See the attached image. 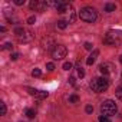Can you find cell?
Instances as JSON below:
<instances>
[{
  "label": "cell",
  "instance_id": "7c38bea8",
  "mask_svg": "<svg viewBox=\"0 0 122 122\" xmlns=\"http://www.w3.org/2000/svg\"><path fill=\"white\" fill-rule=\"evenodd\" d=\"M47 96H49V92H46V91H39V93H37L36 98H39V99H46Z\"/></svg>",
  "mask_w": 122,
  "mask_h": 122
},
{
  "label": "cell",
  "instance_id": "7402d4cb",
  "mask_svg": "<svg viewBox=\"0 0 122 122\" xmlns=\"http://www.w3.org/2000/svg\"><path fill=\"white\" fill-rule=\"evenodd\" d=\"M46 68H47L49 72H53V71H55V65H53V63H46Z\"/></svg>",
  "mask_w": 122,
  "mask_h": 122
},
{
  "label": "cell",
  "instance_id": "ffe728a7",
  "mask_svg": "<svg viewBox=\"0 0 122 122\" xmlns=\"http://www.w3.org/2000/svg\"><path fill=\"white\" fill-rule=\"evenodd\" d=\"M63 69H65V71H71V69H72V63H71V62H65V63H63Z\"/></svg>",
  "mask_w": 122,
  "mask_h": 122
},
{
  "label": "cell",
  "instance_id": "277c9868",
  "mask_svg": "<svg viewBox=\"0 0 122 122\" xmlns=\"http://www.w3.org/2000/svg\"><path fill=\"white\" fill-rule=\"evenodd\" d=\"M116 111H118V106H116V103H115L113 101H111V99L103 101L102 105H101V112H102L103 116H108V118H109V116L115 115Z\"/></svg>",
  "mask_w": 122,
  "mask_h": 122
},
{
  "label": "cell",
  "instance_id": "5bb4252c",
  "mask_svg": "<svg viewBox=\"0 0 122 122\" xmlns=\"http://www.w3.org/2000/svg\"><path fill=\"white\" fill-rule=\"evenodd\" d=\"M57 27L62 29V30L66 29V27H68V22H66V20H59V22H57Z\"/></svg>",
  "mask_w": 122,
  "mask_h": 122
},
{
  "label": "cell",
  "instance_id": "603a6c76",
  "mask_svg": "<svg viewBox=\"0 0 122 122\" xmlns=\"http://www.w3.org/2000/svg\"><path fill=\"white\" fill-rule=\"evenodd\" d=\"M35 22H36V17H35V16H30V17L27 19V23H29V25H33Z\"/></svg>",
  "mask_w": 122,
  "mask_h": 122
},
{
  "label": "cell",
  "instance_id": "e0dca14e",
  "mask_svg": "<svg viewBox=\"0 0 122 122\" xmlns=\"http://www.w3.org/2000/svg\"><path fill=\"white\" fill-rule=\"evenodd\" d=\"M0 115H6V103L0 102Z\"/></svg>",
  "mask_w": 122,
  "mask_h": 122
},
{
  "label": "cell",
  "instance_id": "83f0119b",
  "mask_svg": "<svg viewBox=\"0 0 122 122\" xmlns=\"http://www.w3.org/2000/svg\"><path fill=\"white\" fill-rule=\"evenodd\" d=\"M17 57H19V53H13V55H10V59H12V60H17Z\"/></svg>",
  "mask_w": 122,
  "mask_h": 122
},
{
  "label": "cell",
  "instance_id": "2e32d148",
  "mask_svg": "<svg viewBox=\"0 0 122 122\" xmlns=\"http://www.w3.org/2000/svg\"><path fill=\"white\" fill-rule=\"evenodd\" d=\"M69 102H71V103L79 102V96H78V95H71V96H69Z\"/></svg>",
  "mask_w": 122,
  "mask_h": 122
},
{
  "label": "cell",
  "instance_id": "d4e9b609",
  "mask_svg": "<svg viewBox=\"0 0 122 122\" xmlns=\"http://www.w3.org/2000/svg\"><path fill=\"white\" fill-rule=\"evenodd\" d=\"M85 111H86L88 113H92V112H93V106H92V105H88V106L85 108Z\"/></svg>",
  "mask_w": 122,
  "mask_h": 122
},
{
  "label": "cell",
  "instance_id": "8fae6325",
  "mask_svg": "<svg viewBox=\"0 0 122 122\" xmlns=\"http://www.w3.org/2000/svg\"><path fill=\"white\" fill-rule=\"evenodd\" d=\"M25 113H26V116H27V118H35V116H36V111H35V109H32V108H27Z\"/></svg>",
  "mask_w": 122,
  "mask_h": 122
},
{
  "label": "cell",
  "instance_id": "52a82bcc",
  "mask_svg": "<svg viewBox=\"0 0 122 122\" xmlns=\"http://www.w3.org/2000/svg\"><path fill=\"white\" fill-rule=\"evenodd\" d=\"M47 6H49V2H40V0H33V2H30V5H29V7L32 10H39V12L45 10Z\"/></svg>",
  "mask_w": 122,
  "mask_h": 122
},
{
  "label": "cell",
  "instance_id": "f546056e",
  "mask_svg": "<svg viewBox=\"0 0 122 122\" xmlns=\"http://www.w3.org/2000/svg\"><path fill=\"white\" fill-rule=\"evenodd\" d=\"M121 63H122V56H121Z\"/></svg>",
  "mask_w": 122,
  "mask_h": 122
},
{
  "label": "cell",
  "instance_id": "9a60e30c",
  "mask_svg": "<svg viewBox=\"0 0 122 122\" xmlns=\"http://www.w3.org/2000/svg\"><path fill=\"white\" fill-rule=\"evenodd\" d=\"M42 75V72H40V69H37V68H35L33 71H32V76L33 78H39Z\"/></svg>",
  "mask_w": 122,
  "mask_h": 122
},
{
  "label": "cell",
  "instance_id": "cb8c5ba5",
  "mask_svg": "<svg viewBox=\"0 0 122 122\" xmlns=\"http://www.w3.org/2000/svg\"><path fill=\"white\" fill-rule=\"evenodd\" d=\"M83 46H85V49H86V50H92V46H93V45H92V43H89V42H86Z\"/></svg>",
  "mask_w": 122,
  "mask_h": 122
},
{
  "label": "cell",
  "instance_id": "5b68a950",
  "mask_svg": "<svg viewBox=\"0 0 122 122\" xmlns=\"http://www.w3.org/2000/svg\"><path fill=\"white\" fill-rule=\"evenodd\" d=\"M68 50L63 45H55V47L52 49V57L55 60H60V59H63L66 56Z\"/></svg>",
  "mask_w": 122,
  "mask_h": 122
},
{
  "label": "cell",
  "instance_id": "4316f807",
  "mask_svg": "<svg viewBox=\"0 0 122 122\" xmlns=\"http://www.w3.org/2000/svg\"><path fill=\"white\" fill-rule=\"evenodd\" d=\"M3 49H6V50H9V49H12V43H5V46H3Z\"/></svg>",
  "mask_w": 122,
  "mask_h": 122
},
{
  "label": "cell",
  "instance_id": "4fadbf2b",
  "mask_svg": "<svg viewBox=\"0 0 122 122\" xmlns=\"http://www.w3.org/2000/svg\"><path fill=\"white\" fill-rule=\"evenodd\" d=\"M115 95H116V98H118L119 101H122V85H119V86L116 88V91H115Z\"/></svg>",
  "mask_w": 122,
  "mask_h": 122
},
{
  "label": "cell",
  "instance_id": "d6986e66",
  "mask_svg": "<svg viewBox=\"0 0 122 122\" xmlns=\"http://www.w3.org/2000/svg\"><path fill=\"white\" fill-rule=\"evenodd\" d=\"M78 76H79L81 79H82V78L85 76V71H83V69H82L81 66H78Z\"/></svg>",
  "mask_w": 122,
  "mask_h": 122
},
{
  "label": "cell",
  "instance_id": "9c48e42d",
  "mask_svg": "<svg viewBox=\"0 0 122 122\" xmlns=\"http://www.w3.org/2000/svg\"><path fill=\"white\" fill-rule=\"evenodd\" d=\"M98 56H99V50H96V49H95V50H93V52L88 56L86 63H88V65H92V63L95 62V60H96V57H98Z\"/></svg>",
  "mask_w": 122,
  "mask_h": 122
},
{
  "label": "cell",
  "instance_id": "ac0fdd59",
  "mask_svg": "<svg viewBox=\"0 0 122 122\" xmlns=\"http://www.w3.org/2000/svg\"><path fill=\"white\" fill-rule=\"evenodd\" d=\"M26 89H27V92H29L30 95H33V96H37V93H39L37 89H33V88H26Z\"/></svg>",
  "mask_w": 122,
  "mask_h": 122
},
{
  "label": "cell",
  "instance_id": "ba28073f",
  "mask_svg": "<svg viewBox=\"0 0 122 122\" xmlns=\"http://www.w3.org/2000/svg\"><path fill=\"white\" fill-rule=\"evenodd\" d=\"M111 68H112L111 63H102V65L99 66V71H101V73H102L103 76H106V75L111 73Z\"/></svg>",
  "mask_w": 122,
  "mask_h": 122
},
{
  "label": "cell",
  "instance_id": "7a4b0ae2",
  "mask_svg": "<svg viewBox=\"0 0 122 122\" xmlns=\"http://www.w3.org/2000/svg\"><path fill=\"white\" fill-rule=\"evenodd\" d=\"M79 17H81L83 22H86V23H93V22L98 19V13H96V10H95L93 7L86 6V7H82V9H81Z\"/></svg>",
  "mask_w": 122,
  "mask_h": 122
},
{
  "label": "cell",
  "instance_id": "f1b7e54d",
  "mask_svg": "<svg viewBox=\"0 0 122 122\" xmlns=\"http://www.w3.org/2000/svg\"><path fill=\"white\" fill-rule=\"evenodd\" d=\"M69 82H71V85H73V86H75V78H73V76L69 79Z\"/></svg>",
  "mask_w": 122,
  "mask_h": 122
},
{
  "label": "cell",
  "instance_id": "8992f818",
  "mask_svg": "<svg viewBox=\"0 0 122 122\" xmlns=\"http://www.w3.org/2000/svg\"><path fill=\"white\" fill-rule=\"evenodd\" d=\"M15 35H16L17 39H19L20 42H23V43L32 40V33H30L29 30L23 29V27H16V29H15Z\"/></svg>",
  "mask_w": 122,
  "mask_h": 122
},
{
  "label": "cell",
  "instance_id": "44dd1931",
  "mask_svg": "<svg viewBox=\"0 0 122 122\" xmlns=\"http://www.w3.org/2000/svg\"><path fill=\"white\" fill-rule=\"evenodd\" d=\"M99 122H111V119H109L108 116H103V115H101V116H99Z\"/></svg>",
  "mask_w": 122,
  "mask_h": 122
},
{
  "label": "cell",
  "instance_id": "3957f363",
  "mask_svg": "<svg viewBox=\"0 0 122 122\" xmlns=\"http://www.w3.org/2000/svg\"><path fill=\"white\" fill-rule=\"evenodd\" d=\"M108 86H109V81H108V78H105V76H102V78H95V79H92V82H91V89H92L93 92H96V93L105 92V91L108 89Z\"/></svg>",
  "mask_w": 122,
  "mask_h": 122
},
{
  "label": "cell",
  "instance_id": "30bf717a",
  "mask_svg": "<svg viewBox=\"0 0 122 122\" xmlns=\"http://www.w3.org/2000/svg\"><path fill=\"white\" fill-rule=\"evenodd\" d=\"M115 9H116V6H115L113 3H106V5H105V12H106V13L115 12Z\"/></svg>",
  "mask_w": 122,
  "mask_h": 122
},
{
  "label": "cell",
  "instance_id": "6da1fadb",
  "mask_svg": "<svg viewBox=\"0 0 122 122\" xmlns=\"http://www.w3.org/2000/svg\"><path fill=\"white\" fill-rule=\"evenodd\" d=\"M103 43L108 46H119L122 43V32L109 30L103 37Z\"/></svg>",
  "mask_w": 122,
  "mask_h": 122
},
{
  "label": "cell",
  "instance_id": "484cf974",
  "mask_svg": "<svg viewBox=\"0 0 122 122\" xmlns=\"http://www.w3.org/2000/svg\"><path fill=\"white\" fill-rule=\"evenodd\" d=\"M15 5L22 6V5H25V0H15Z\"/></svg>",
  "mask_w": 122,
  "mask_h": 122
}]
</instances>
